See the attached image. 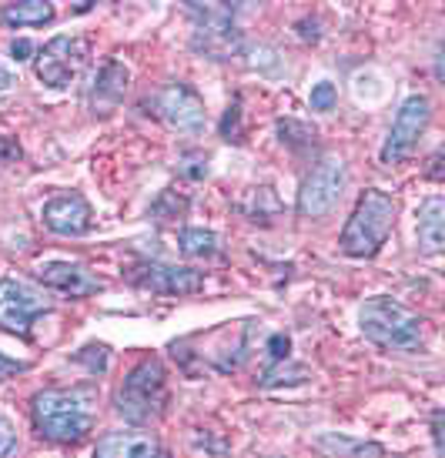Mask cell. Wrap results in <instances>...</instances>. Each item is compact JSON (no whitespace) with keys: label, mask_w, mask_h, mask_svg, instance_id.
Wrapping results in <instances>:
<instances>
[{"label":"cell","mask_w":445,"mask_h":458,"mask_svg":"<svg viewBox=\"0 0 445 458\" xmlns=\"http://www.w3.org/2000/svg\"><path fill=\"white\" fill-rule=\"evenodd\" d=\"M30 421L34 432L54 445H77L94 425L84 392L74 388H44L30 398Z\"/></svg>","instance_id":"obj_1"},{"label":"cell","mask_w":445,"mask_h":458,"mask_svg":"<svg viewBox=\"0 0 445 458\" xmlns=\"http://www.w3.org/2000/svg\"><path fill=\"white\" fill-rule=\"evenodd\" d=\"M358 328L375 348H385V352H419L425 344V318L385 294L362 301Z\"/></svg>","instance_id":"obj_2"},{"label":"cell","mask_w":445,"mask_h":458,"mask_svg":"<svg viewBox=\"0 0 445 458\" xmlns=\"http://www.w3.org/2000/svg\"><path fill=\"white\" fill-rule=\"evenodd\" d=\"M395 215H398V204L389 191L381 188H369V191L358 198L355 211L345 225L338 248L348 258H375L381 251V244L389 242V234L395 228Z\"/></svg>","instance_id":"obj_3"},{"label":"cell","mask_w":445,"mask_h":458,"mask_svg":"<svg viewBox=\"0 0 445 458\" xmlns=\"http://www.w3.org/2000/svg\"><path fill=\"white\" fill-rule=\"evenodd\" d=\"M117 415L134 425H148L158 421L167 408V371L161 358H141L134 369L124 375V382L117 388L115 398Z\"/></svg>","instance_id":"obj_4"},{"label":"cell","mask_w":445,"mask_h":458,"mask_svg":"<svg viewBox=\"0 0 445 458\" xmlns=\"http://www.w3.org/2000/svg\"><path fill=\"white\" fill-rule=\"evenodd\" d=\"M345 188H348V167H345V161L342 157H325V161H318L305 174L295 208H298L302 217L318 221V217L331 215L338 208Z\"/></svg>","instance_id":"obj_5"},{"label":"cell","mask_w":445,"mask_h":458,"mask_svg":"<svg viewBox=\"0 0 445 458\" xmlns=\"http://www.w3.org/2000/svg\"><path fill=\"white\" fill-rule=\"evenodd\" d=\"M194 13V38L191 47L211 61H231L235 54L242 51V30L235 27V11L231 7H201L191 4Z\"/></svg>","instance_id":"obj_6"},{"label":"cell","mask_w":445,"mask_h":458,"mask_svg":"<svg viewBox=\"0 0 445 458\" xmlns=\"http://www.w3.org/2000/svg\"><path fill=\"white\" fill-rule=\"evenodd\" d=\"M429 121H432V101L419 90L408 94L402 107H398V114H395L392 128H389V138L381 144V165H402L408 154L419 148Z\"/></svg>","instance_id":"obj_7"},{"label":"cell","mask_w":445,"mask_h":458,"mask_svg":"<svg viewBox=\"0 0 445 458\" xmlns=\"http://www.w3.org/2000/svg\"><path fill=\"white\" fill-rule=\"evenodd\" d=\"M84 61H88V44L74 34H57L34 54V74L44 88L61 90L81 74Z\"/></svg>","instance_id":"obj_8"},{"label":"cell","mask_w":445,"mask_h":458,"mask_svg":"<svg viewBox=\"0 0 445 458\" xmlns=\"http://www.w3.org/2000/svg\"><path fill=\"white\" fill-rule=\"evenodd\" d=\"M148 104H151L154 117H161L167 128L184 131V134L204 131L208 114H204L201 94L191 88V84H184V81H167V84H161L151 94Z\"/></svg>","instance_id":"obj_9"},{"label":"cell","mask_w":445,"mask_h":458,"mask_svg":"<svg viewBox=\"0 0 445 458\" xmlns=\"http://www.w3.org/2000/svg\"><path fill=\"white\" fill-rule=\"evenodd\" d=\"M131 284H138L151 294H165V298H184L204 288V275L184 265H165V261H138L127 267Z\"/></svg>","instance_id":"obj_10"},{"label":"cell","mask_w":445,"mask_h":458,"mask_svg":"<svg viewBox=\"0 0 445 458\" xmlns=\"http://www.w3.org/2000/svg\"><path fill=\"white\" fill-rule=\"evenodd\" d=\"M47 308L51 305L44 298H38L27 284L13 278H0V331H11V335L27 338L34 318L44 315Z\"/></svg>","instance_id":"obj_11"},{"label":"cell","mask_w":445,"mask_h":458,"mask_svg":"<svg viewBox=\"0 0 445 458\" xmlns=\"http://www.w3.org/2000/svg\"><path fill=\"white\" fill-rule=\"evenodd\" d=\"M44 228L61 234V238H81L94 228V211L84 194H57L44 204Z\"/></svg>","instance_id":"obj_12"},{"label":"cell","mask_w":445,"mask_h":458,"mask_svg":"<svg viewBox=\"0 0 445 458\" xmlns=\"http://www.w3.org/2000/svg\"><path fill=\"white\" fill-rule=\"evenodd\" d=\"M38 281L44 288L71 294V298H90V294L104 292V281L98 275H90L84 265H74V261H47V265H40Z\"/></svg>","instance_id":"obj_13"},{"label":"cell","mask_w":445,"mask_h":458,"mask_svg":"<svg viewBox=\"0 0 445 458\" xmlns=\"http://www.w3.org/2000/svg\"><path fill=\"white\" fill-rule=\"evenodd\" d=\"M127 81H131V71H127L121 61H104V67L94 77V88H90V111L94 114H107L115 111L117 104L124 101L127 94Z\"/></svg>","instance_id":"obj_14"},{"label":"cell","mask_w":445,"mask_h":458,"mask_svg":"<svg viewBox=\"0 0 445 458\" xmlns=\"http://www.w3.org/2000/svg\"><path fill=\"white\" fill-rule=\"evenodd\" d=\"M90 458H158L151 432H107L98 438Z\"/></svg>","instance_id":"obj_15"},{"label":"cell","mask_w":445,"mask_h":458,"mask_svg":"<svg viewBox=\"0 0 445 458\" xmlns=\"http://www.w3.org/2000/svg\"><path fill=\"white\" fill-rule=\"evenodd\" d=\"M312 445L325 458H385V448L379 442L345 432H318L312 438Z\"/></svg>","instance_id":"obj_16"},{"label":"cell","mask_w":445,"mask_h":458,"mask_svg":"<svg viewBox=\"0 0 445 458\" xmlns=\"http://www.w3.org/2000/svg\"><path fill=\"white\" fill-rule=\"evenodd\" d=\"M419 251L422 255H442L445 248V201L439 194L419 204Z\"/></svg>","instance_id":"obj_17"},{"label":"cell","mask_w":445,"mask_h":458,"mask_svg":"<svg viewBox=\"0 0 445 458\" xmlns=\"http://www.w3.org/2000/svg\"><path fill=\"white\" fill-rule=\"evenodd\" d=\"M0 21L11 27H44L54 21V4L47 0H21V4H7L0 11Z\"/></svg>","instance_id":"obj_18"},{"label":"cell","mask_w":445,"mask_h":458,"mask_svg":"<svg viewBox=\"0 0 445 458\" xmlns=\"http://www.w3.org/2000/svg\"><path fill=\"white\" fill-rule=\"evenodd\" d=\"M178 248L184 258H215L221 251V238L208 228H184L178 234Z\"/></svg>","instance_id":"obj_19"},{"label":"cell","mask_w":445,"mask_h":458,"mask_svg":"<svg viewBox=\"0 0 445 458\" xmlns=\"http://www.w3.org/2000/svg\"><path fill=\"white\" fill-rule=\"evenodd\" d=\"M278 211H281V204L271 188H252V191L244 194L242 215L248 217V221H261V225H268L271 217H278Z\"/></svg>","instance_id":"obj_20"},{"label":"cell","mask_w":445,"mask_h":458,"mask_svg":"<svg viewBox=\"0 0 445 458\" xmlns=\"http://www.w3.org/2000/svg\"><path fill=\"white\" fill-rule=\"evenodd\" d=\"M278 138L281 144H288V148H295V151H305V148H312L315 144V128H308V124H302V121H295V117H285V121H278Z\"/></svg>","instance_id":"obj_21"},{"label":"cell","mask_w":445,"mask_h":458,"mask_svg":"<svg viewBox=\"0 0 445 458\" xmlns=\"http://www.w3.org/2000/svg\"><path fill=\"white\" fill-rule=\"evenodd\" d=\"M188 211V198H181L175 191H161V198L151 204V217L154 221H175Z\"/></svg>","instance_id":"obj_22"},{"label":"cell","mask_w":445,"mask_h":458,"mask_svg":"<svg viewBox=\"0 0 445 458\" xmlns=\"http://www.w3.org/2000/svg\"><path fill=\"white\" fill-rule=\"evenodd\" d=\"M308 104H312V111H331L338 104V88L331 81H318L308 94Z\"/></svg>","instance_id":"obj_23"},{"label":"cell","mask_w":445,"mask_h":458,"mask_svg":"<svg viewBox=\"0 0 445 458\" xmlns=\"http://www.w3.org/2000/svg\"><path fill=\"white\" fill-rule=\"evenodd\" d=\"M221 138L242 140V101H238V98H235V104L225 111V121H221Z\"/></svg>","instance_id":"obj_24"},{"label":"cell","mask_w":445,"mask_h":458,"mask_svg":"<svg viewBox=\"0 0 445 458\" xmlns=\"http://www.w3.org/2000/svg\"><path fill=\"white\" fill-rule=\"evenodd\" d=\"M17 448H21V442H17V428L0 415V458H13L17 455Z\"/></svg>","instance_id":"obj_25"},{"label":"cell","mask_w":445,"mask_h":458,"mask_svg":"<svg viewBox=\"0 0 445 458\" xmlns=\"http://www.w3.org/2000/svg\"><path fill=\"white\" fill-rule=\"evenodd\" d=\"M27 369H30L27 361H17V358L0 355V382H4V378H13V375H24Z\"/></svg>","instance_id":"obj_26"},{"label":"cell","mask_w":445,"mask_h":458,"mask_svg":"<svg viewBox=\"0 0 445 458\" xmlns=\"http://www.w3.org/2000/svg\"><path fill=\"white\" fill-rule=\"evenodd\" d=\"M34 44L27 38H17V40H11V57L13 61H34Z\"/></svg>","instance_id":"obj_27"},{"label":"cell","mask_w":445,"mask_h":458,"mask_svg":"<svg viewBox=\"0 0 445 458\" xmlns=\"http://www.w3.org/2000/svg\"><path fill=\"white\" fill-rule=\"evenodd\" d=\"M268 352H271V361H285V358H288V338H285V335H275V338L268 342Z\"/></svg>","instance_id":"obj_28"},{"label":"cell","mask_w":445,"mask_h":458,"mask_svg":"<svg viewBox=\"0 0 445 458\" xmlns=\"http://www.w3.org/2000/svg\"><path fill=\"white\" fill-rule=\"evenodd\" d=\"M13 157H21V144H13L11 138L0 134V165H4V161H13Z\"/></svg>","instance_id":"obj_29"},{"label":"cell","mask_w":445,"mask_h":458,"mask_svg":"<svg viewBox=\"0 0 445 458\" xmlns=\"http://www.w3.org/2000/svg\"><path fill=\"white\" fill-rule=\"evenodd\" d=\"M442 408H435L432 411V438H435V452L442 455Z\"/></svg>","instance_id":"obj_30"},{"label":"cell","mask_w":445,"mask_h":458,"mask_svg":"<svg viewBox=\"0 0 445 458\" xmlns=\"http://www.w3.org/2000/svg\"><path fill=\"white\" fill-rule=\"evenodd\" d=\"M439 165H442V151H435V154H432V161H429V171H425V174H429L432 181L442 178V167H439Z\"/></svg>","instance_id":"obj_31"},{"label":"cell","mask_w":445,"mask_h":458,"mask_svg":"<svg viewBox=\"0 0 445 458\" xmlns=\"http://www.w3.org/2000/svg\"><path fill=\"white\" fill-rule=\"evenodd\" d=\"M11 84H13V74L4 64H0V90H7Z\"/></svg>","instance_id":"obj_32"}]
</instances>
